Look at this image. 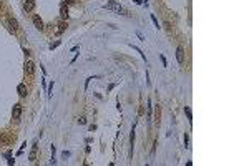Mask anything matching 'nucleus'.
Listing matches in <instances>:
<instances>
[{
	"label": "nucleus",
	"instance_id": "8",
	"mask_svg": "<svg viewBox=\"0 0 249 166\" xmlns=\"http://www.w3.org/2000/svg\"><path fill=\"white\" fill-rule=\"evenodd\" d=\"M37 159V141H33V146H32V153H30V161Z\"/></svg>",
	"mask_w": 249,
	"mask_h": 166
},
{
	"label": "nucleus",
	"instance_id": "6",
	"mask_svg": "<svg viewBox=\"0 0 249 166\" xmlns=\"http://www.w3.org/2000/svg\"><path fill=\"white\" fill-rule=\"evenodd\" d=\"M33 25L37 27L38 30H43V22H42V19H40L38 15H35V17H33Z\"/></svg>",
	"mask_w": 249,
	"mask_h": 166
},
{
	"label": "nucleus",
	"instance_id": "12",
	"mask_svg": "<svg viewBox=\"0 0 249 166\" xmlns=\"http://www.w3.org/2000/svg\"><path fill=\"white\" fill-rule=\"evenodd\" d=\"M184 113H186L188 120H191V118H193V115H191V110H189V106H186V108H184Z\"/></svg>",
	"mask_w": 249,
	"mask_h": 166
},
{
	"label": "nucleus",
	"instance_id": "16",
	"mask_svg": "<svg viewBox=\"0 0 249 166\" xmlns=\"http://www.w3.org/2000/svg\"><path fill=\"white\" fill-rule=\"evenodd\" d=\"M62 156H63V158H68V156H70V151H63Z\"/></svg>",
	"mask_w": 249,
	"mask_h": 166
},
{
	"label": "nucleus",
	"instance_id": "15",
	"mask_svg": "<svg viewBox=\"0 0 249 166\" xmlns=\"http://www.w3.org/2000/svg\"><path fill=\"white\" fill-rule=\"evenodd\" d=\"M58 45H60V42H55V43H52V45H50V50H53V48H57Z\"/></svg>",
	"mask_w": 249,
	"mask_h": 166
},
{
	"label": "nucleus",
	"instance_id": "3",
	"mask_svg": "<svg viewBox=\"0 0 249 166\" xmlns=\"http://www.w3.org/2000/svg\"><path fill=\"white\" fill-rule=\"evenodd\" d=\"M25 73L28 75V77H32V75L35 73V65H33V62H27V63H25Z\"/></svg>",
	"mask_w": 249,
	"mask_h": 166
},
{
	"label": "nucleus",
	"instance_id": "5",
	"mask_svg": "<svg viewBox=\"0 0 249 166\" xmlns=\"http://www.w3.org/2000/svg\"><path fill=\"white\" fill-rule=\"evenodd\" d=\"M176 58H178L179 63H183V62H184V50H183V47H178V50H176Z\"/></svg>",
	"mask_w": 249,
	"mask_h": 166
},
{
	"label": "nucleus",
	"instance_id": "9",
	"mask_svg": "<svg viewBox=\"0 0 249 166\" xmlns=\"http://www.w3.org/2000/svg\"><path fill=\"white\" fill-rule=\"evenodd\" d=\"M65 30H66V23H65V22H62V23H58V28L55 30V33H57V35H60V33L65 32Z\"/></svg>",
	"mask_w": 249,
	"mask_h": 166
},
{
	"label": "nucleus",
	"instance_id": "1",
	"mask_svg": "<svg viewBox=\"0 0 249 166\" xmlns=\"http://www.w3.org/2000/svg\"><path fill=\"white\" fill-rule=\"evenodd\" d=\"M105 8H108V10H115V12H118V13H125V8L120 5V3H116V2H108L106 5H105Z\"/></svg>",
	"mask_w": 249,
	"mask_h": 166
},
{
	"label": "nucleus",
	"instance_id": "7",
	"mask_svg": "<svg viewBox=\"0 0 249 166\" xmlns=\"http://www.w3.org/2000/svg\"><path fill=\"white\" fill-rule=\"evenodd\" d=\"M17 91H19V95L23 98V96H27V87H25V83H20L19 87H17Z\"/></svg>",
	"mask_w": 249,
	"mask_h": 166
},
{
	"label": "nucleus",
	"instance_id": "10",
	"mask_svg": "<svg viewBox=\"0 0 249 166\" xmlns=\"http://www.w3.org/2000/svg\"><path fill=\"white\" fill-rule=\"evenodd\" d=\"M60 15H62V19L65 20V19H68V8H66L65 5H62V10H60Z\"/></svg>",
	"mask_w": 249,
	"mask_h": 166
},
{
	"label": "nucleus",
	"instance_id": "13",
	"mask_svg": "<svg viewBox=\"0 0 249 166\" xmlns=\"http://www.w3.org/2000/svg\"><path fill=\"white\" fill-rule=\"evenodd\" d=\"M151 20H153V23H155L156 28H160V23H158V20H156V17H155V15H151Z\"/></svg>",
	"mask_w": 249,
	"mask_h": 166
},
{
	"label": "nucleus",
	"instance_id": "4",
	"mask_svg": "<svg viewBox=\"0 0 249 166\" xmlns=\"http://www.w3.org/2000/svg\"><path fill=\"white\" fill-rule=\"evenodd\" d=\"M35 8V0H25L23 2V10L25 12H32Z\"/></svg>",
	"mask_w": 249,
	"mask_h": 166
},
{
	"label": "nucleus",
	"instance_id": "14",
	"mask_svg": "<svg viewBox=\"0 0 249 166\" xmlns=\"http://www.w3.org/2000/svg\"><path fill=\"white\" fill-rule=\"evenodd\" d=\"M52 91H53V83H50L48 85V98L52 96Z\"/></svg>",
	"mask_w": 249,
	"mask_h": 166
},
{
	"label": "nucleus",
	"instance_id": "2",
	"mask_svg": "<svg viewBox=\"0 0 249 166\" xmlns=\"http://www.w3.org/2000/svg\"><path fill=\"white\" fill-rule=\"evenodd\" d=\"M22 116V105L20 103H17V105H13V110H12V118L13 120H19Z\"/></svg>",
	"mask_w": 249,
	"mask_h": 166
},
{
	"label": "nucleus",
	"instance_id": "17",
	"mask_svg": "<svg viewBox=\"0 0 249 166\" xmlns=\"http://www.w3.org/2000/svg\"><path fill=\"white\" fill-rule=\"evenodd\" d=\"M135 3H143V0H135Z\"/></svg>",
	"mask_w": 249,
	"mask_h": 166
},
{
	"label": "nucleus",
	"instance_id": "11",
	"mask_svg": "<svg viewBox=\"0 0 249 166\" xmlns=\"http://www.w3.org/2000/svg\"><path fill=\"white\" fill-rule=\"evenodd\" d=\"M8 23H10V28L13 30V32H15V30H19V23H17L15 19H10V20H8Z\"/></svg>",
	"mask_w": 249,
	"mask_h": 166
}]
</instances>
